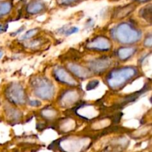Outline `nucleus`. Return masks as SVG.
I'll return each mask as SVG.
<instances>
[{"mask_svg": "<svg viewBox=\"0 0 152 152\" xmlns=\"http://www.w3.org/2000/svg\"><path fill=\"white\" fill-rule=\"evenodd\" d=\"M137 74V70L133 67H126L113 70L107 77V83L112 89L121 88L129 80Z\"/></svg>", "mask_w": 152, "mask_h": 152, "instance_id": "f257e3e1", "label": "nucleus"}, {"mask_svg": "<svg viewBox=\"0 0 152 152\" xmlns=\"http://www.w3.org/2000/svg\"><path fill=\"white\" fill-rule=\"evenodd\" d=\"M112 37L122 44H133L141 39V32L128 23H122L112 30Z\"/></svg>", "mask_w": 152, "mask_h": 152, "instance_id": "f03ea898", "label": "nucleus"}, {"mask_svg": "<svg viewBox=\"0 0 152 152\" xmlns=\"http://www.w3.org/2000/svg\"><path fill=\"white\" fill-rule=\"evenodd\" d=\"M34 94L39 98L49 100L54 94V87L52 83L44 77H37L32 82Z\"/></svg>", "mask_w": 152, "mask_h": 152, "instance_id": "7ed1b4c3", "label": "nucleus"}, {"mask_svg": "<svg viewBox=\"0 0 152 152\" xmlns=\"http://www.w3.org/2000/svg\"><path fill=\"white\" fill-rule=\"evenodd\" d=\"M7 99L16 105H22L26 101V95L24 88L18 83H12L5 92Z\"/></svg>", "mask_w": 152, "mask_h": 152, "instance_id": "20e7f679", "label": "nucleus"}, {"mask_svg": "<svg viewBox=\"0 0 152 152\" xmlns=\"http://www.w3.org/2000/svg\"><path fill=\"white\" fill-rule=\"evenodd\" d=\"M87 47L90 49L97 50H108L111 48V43L107 38L104 37H98L89 42Z\"/></svg>", "mask_w": 152, "mask_h": 152, "instance_id": "39448f33", "label": "nucleus"}, {"mask_svg": "<svg viewBox=\"0 0 152 152\" xmlns=\"http://www.w3.org/2000/svg\"><path fill=\"white\" fill-rule=\"evenodd\" d=\"M54 75L58 81L64 83V84H66L71 86H75L77 85V83L75 80V79L71 74H69V73L66 70L63 69V68H56L54 71Z\"/></svg>", "mask_w": 152, "mask_h": 152, "instance_id": "423d86ee", "label": "nucleus"}, {"mask_svg": "<svg viewBox=\"0 0 152 152\" xmlns=\"http://www.w3.org/2000/svg\"><path fill=\"white\" fill-rule=\"evenodd\" d=\"M111 63V60L108 58H100V59L92 61L89 64V66L94 72L99 74V73L103 72L107 68H109Z\"/></svg>", "mask_w": 152, "mask_h": 152, "instance_id": "0eeeda50", "label": "nucleus"}, {"mask_svg": "<svg viewBox=\"0 0 152 152\" xmlns=\"http://www.w3.org/2000/svg\"><path fill=\"white\" fill-rule=\"evenodd\" d=\"M80 95L77 91L74 90H70L62 94V98L60 99L61 105L62 106H70L72 104L75 103L78 100Z\"/></svg>", "mask_w": 152, "mask_h": 152, "instance_id": "6e6552de", "label": "nucleus"}, {"mask_svg": "<svg viewBox=\"0 0 152 152\" xmlns=\"http://www.w3.org/2000/svg\"><path fill=\"white\" fill-rule=\"evenodd\" d=\"M68 68L77 77H80V78L82 79H86L87 77H90V72H89V71H88L87 68H84L83 66H80L79 65H77V64H69L68 65Z\"/></svg>", "mask_w": 152, "mask_h": 152, "instance_id": "1a4fd4ad", "label": "nucleus"}, {"mask_svg": "<svg viewBox=\"0 0 152 152\" xmlns=\"http://www.w3.org/2000/svg\"><path fill=\"white\" fill-rule=\"evenodd\" d=\"M45 9V4L40 0H34L28 4L27 11L31 14H37Z\"/></svg>", "mask_w": 152, "mask_h": 152, "instance_id": "9d476101", "label": "nucleus"}, {"mask_svg": "<svg viewBox=\"0 0 152 152\" xmlns=\"http://www.w3.org/2000/svg\"><path fill=\"white\" fill-rule=\"evenodd\" d=\"M136 49L133 47L121 48L117 51V56L121 60H126L135 53Z\"/></svg>", "mask_w": 152, "mask_h": 152, "instance_id": "9b49d317", "label": "nucleus"}, {"mask_svg": "<svg viewBox=\"0 0 152 152\" xmlns=\"http://www.w3.org/2000/svg\"><path fill=\"white\" fill-rule=\"evenodd\" d=\"M134 8L135 7L134 5H132V4H129V5H126L125 7H123L117 12V15H116L117 18L126 17L128 14L132 13Z\"/></svg>", "mask_w": 152, "mask_h": 152, "instance_id": "f8f14e48", "label": "nucleus"}, {"mask_svg": "<svg viewBox=\"0 0 152 152\" xmlns=\"http://www.w3.org/2000/svg\"><path fill=\"white\" fill-rule=\"evenodd\" d=\"M12 7L11 3L9 1H0V17L7 14Z\"/></svg>", "mask_w": 152, "mask_h": 152, "instance_id": "ddd939ff", "label": "nucleus"}, {"mask_svg": "<svg viewBox=\"0 0 152 152\" xmlns=\"http://www.w3.org/2000/svg\"><path fill=\"white\" fill-rule=\"evenodd\" d=\"M140 15L142 17L145 18V19H151V5L148 4V6L142 8L140 11Z\"/></svg>", "mask_w": 152, "mask_h": 152, "instance_id": "4468645a", "label": "nucleus"}, {"mask_svg": "<svg viewBox=\"0 0 152 152\" xmlns=\"http://www.w3.org/2000/svg\"><path fill=\"white\" fill-rule=\"evenodd\" d=\"M42 114L45 117H46V118L51 119V118H53V117L56 116V112H55L54 110L51 111V110L46 109L45 111H43Z\"/></svg>", "mask_w": 152, "mask_h": 152, "instance_id": "2eb2a0df", "label": "nucleus"}, {"mask_svg": "<svg viewBox=\"0 0 152 152\" xmlns=\"http://www.w3.org/2000/svg\"><path fill=\"white\" fill-rule=\"evenodd\" d=\"M37 31H38V29H37V28H36V29L30 30L29 31H28V32L26 33V34L24 35V37H22V39H28L34 37V36L37 34Z\"/></svg>", "mask_w": 152, "mask_h": 152, "instance_id": "dca6fc26", "label": "nucleus"}, {"mask_svg": "<svg viewBox=\"0 0 152 152\" xmlns=\"http://www.w3.org/2000/svg\"><path fill=\"white\" fill-rule=\"evenodd\" d=\"M98 85H99V82L96 81V80H94V81H91L89 82L88 84L86 86V89L88 91L91 90V89L95 88Z\"/></svg>", "mask_w": 152, "mask_h": 152, "instance_id": "f3484780", "label": "nucleus"}, {"mask_svg": "<svg viewBox=\"0 0 152 152\" xmlns=\"http://www.w3.org/2000/svg\"><path fill=\"white\" fill-rule=\"evenodd\" d=\"M145 45L146 47H151V45H152V39H151V36L149 35L146 39H145Z\"/></svg>", "mask_w": 152, "mask_h": 152, "instance_id": "a211bd4d", "label": "nucleus"}, {"mask_svg": "<svg viewBox=\"0 0 152 152\" xmlns=\"http://www.w3.org/2000/svg\"><path fill=\"white\" fill-rule=\"evenodd\" d=\"M77 31H78V28H71L65 32V34H66L67 36H68L71 35V34H74V33H77Z\"/></svg>", "mask_w": 152, "mask_h": 152, "instance_id": "6ab92c4d", "label": "nucleus"}, {"mask_svg": "<svg viewBox=\"0 0 152 152\" xmlns=\"http://www.w3.org/2000/svg\"><path fill=\"white\" fill-rule=\"evenodd\" d=\"M77 1H78V0H59V1H60L62 4H65V5L71 4Z\"/></svg>", "mask_w": 152, "mask_h": 152, "instance_id": "aec40b11", "label": "nucleus"}, {"mask_svg": "<svg viewBox=\"0 0 152 152\" xmlns=\"http://www.w3.org/2000/svg\"><path fill=\"white\" fill-rule=\"evenodd\" d=\"M7 25H0V34L1 33H4L7 31Z\"/></svg>", "mask_w": 152, "mask_h": 152, "instance_id": "412c9836", "label": "nucleus"}, {"mask_svg": "<svg viewBox=\"0 0 152 152\" xmlns=\"http://www.w3.org/2000/svg\"><path fill=\"white\" fill-rule=\"evenodd\" d=\"M39 105H40V102L39 101H31V105H32V106H37Z\"/></svg>", "mask_w": 152, "mask_h": 152, "instance_id": "4be33fe9", "label": "nucleus"}, {"mask_svg": "<svg viewBox=\"0 0 152 152\" xmlns=\"http://www.w3.org/2000/svg\"><path fill=\"white\" fill-rule=\"evenodd\" d=\"M2 55H3V52L0 50V59H1V56H2Z\"/></svg>", "mask_w": 152, "mask_h": 152, "instance_id": "5701e85b", "label": "nucleus"}, {"mask_svg": "<svg viewBox=\"0 0 152 152\" xmlns=\"http://www.w3.org/2000/svg\"><path fill=\"white\" fill-rule=\"evenodd\" d=\"M137 1H140V0H137Z\"/></svg>", "mask_w": 152, "mask_h": 152, "instance_id": "b1692460", "label": "nucleus"}]
</instances>
